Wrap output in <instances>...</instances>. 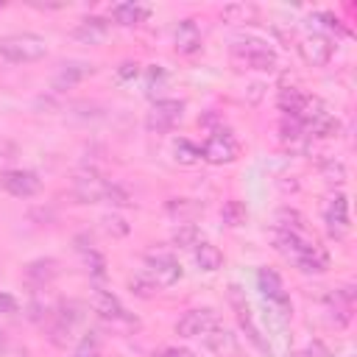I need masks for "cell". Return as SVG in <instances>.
Segmentation results:
<instances>
[{
	"label": "cell",
	"instance_id": "1",
	"mask_svg": "<svg viewBox=\"0 0 357 357\" xmlns=\"http://www.w3.org/2000/svg\"><path fill=\"white\" fill-rule=\"evenodd\" d=\"M47 56V42L39 33H8L0 36V59L11 64H31Z\"/></svg>",
	"mask_w": 357,
	"mask_h": 357
},
{
	"label": "cell",
	"instance_id": "2",
	"mask_svg": "<svg viewBox=\"0 0 357 357\" xmlns=\"http://www.w3.org/2000/svg\"><path fill=\"white\" fill-rule=\"evenodd\" d=\"M226 298H229V304H231V310H234V315H237V324H240V329L245 332V337H248V340H251L262 354H268V357H271V343L262 337L259 326L254 324V315H251V307H248L245 290H243L240 284H229V287H226Z\"/></svg>",
	"mask_w": 357,
	"mask_h": 357
},
{
	"label": "cell",
	"instance_id": "3",
	"mask_svg": "<svg viewBox=\"0 0 357 357\" xmlns=\"http://www.w3.org/2000/svg\"><path fill=\"white\" fill-rule=\"evenodd\" d=\"M240 156V142L229 128H218L209 134V139L201 148V159L209 165H229Z\"/></svg>",
	"mask_w": 357,
	"mask_h": 357
},
{
	"label": "cell",
	"instance_id": "4",
	"mask_svg": "<svg viewBox=\"0 0 357 357\" xmlns=\"http://www.w3.org/2000/svg\"><path fill=\"white\" fill-rule=\"evenodd\" d=\"M231 56L237 61H243L248 70H262V73H273L276 70V53L262 45V42H245V45H234L231 47Z\"/></svg>",
	"mask_w": 357,
	"mask_h": 357
},
{
	"label": "cell",
	"instance_id": "5",
	"mask_svg": "<svg viewBox=\"0 0 357 357\" xmlns=\"http://www.w3.org/2000/svg\"><path fill=\"white\" fill-rule=\"evenodd\" d=\"M215 326H220V318L215 310L201 307V310H190L176 321V335L178 337H201L206 332H212Z\"/></svg>",
	"mask_w": 357,
	"mask_h": 357
},
{
	"label": "cell",
	"instance_id": "6",
	"mask_svg": "<svg viewBox=\"0 0 357 357\" xmlns=\"http://www.w3.org/2000/svg\"><path fill=\"white\" fill-rule=\"evenodd\" d=\"M109 187L112 184L103 176H98L95 170L75 173V178H73V195L78 198V204H100V201H106Z\"/></svg>",
	"mask_w": 357,
	"mask_h": 357
},
{
	"label": "cell",
	"instance_id": "7",
	"mask_svg": "<svg viewBox=\"0 0 357 357\" xmlns=\"http://www.w3.org/2000/svg\"><path fill=\"white\" fill-rule=\"evenodd\" d=\"M324 223H326V231L335 237V240H343L351 229L349 223V201L343 192H335L332 198H326L324 204Z\"/></svg>",
	"mask_w": 357,
	"mask_h": 357
},
{
	"label": "cell",
	"instance_id": "8",
	"mask_svg": "<svg viewBox=\"0 0 357 357\" xmlns=\"http://www.w3.org/2000/svg\"><path fill=\"white\" fill-rule=\"evenodd\" d=\"M181 112H184L181 100H156L151 106V112L145 114V128L156 131V134H165L181 120Z\"/></svg>",
	"mask_w": 357,
	"mask_h": 357
},
{
	"label": "cell",
	"instance_id": "9",
	"mask_svg": "<svg viewBox=\"0 0 357 357\" xmlns=\"http://www.w3.org/2000/svg\"><path fill=\"white\" fill-rule=\"evenodd\" d=\"M296 47H298V56H301L310 67H324V64H329V59H332V53H335L332 39L324 36V33H307V36L298 39Z\"/></svg>",
	"mask_w": 357,
	"mask_h": 357
},
{
	"label": "cell",
	"instance_id": "10",
	"mask_svg": "<svg viewBox=\"0 0 357 357\" xmlns=\"http://www.w3.org/2000/svg\"><path fill=\"white\" fill-rule=\"evenodd\" d=\"M0 184L14 198H31V195H36L42 190V178L33 170H6Z\"/></svg>",
	"mask_w": 357,
	"mask_h": 357
},
{
	"label": "cell",
	"instance_id": "11",
	"mask_svg": "<svg viewBox=\"0 0 357 357\" xmlns=\"http://www.w3.org/2000/svg\"><path fill=\"white\" fill-rule=\"evenodd\" d=\"M148 271H151V282L156 287H170L181 279V265L170 257V254H151L148 257Z\"/></svg>",
	"mask_w": 357,
	"mask_h": 357
},
{
	"label": "cell",
	"instance_id": "12",
	"mask_svg": "<svg viewBox=\"0 0 357 357\" xmlns=\"http://www.w3.org/2000/svg\"><path fill=\"white\" fill-rule=\"evenodd\" d=\"M257 284H259L262 296H265L268 301L279 304V307L284 310V315H287V310H290V298H287V293H284V284H282L279 273H276L273 268H259V273H257Z\"/></svg>",
	"mask_w": 357,
	"mask_h": 357
},
{
	"label": "cell",
	"instance_id": "13",
	"mask_svg": "<svg viewBox=\"0 0 357 357\" xmlns=\"http://www.w3.org/2000/svg\"><path fill=\"white\" fill-rule=\"evenodd\" d=\"M92 310H95L100 318H106V321H128V324H137V321L126 312V307L117 301V296H112L109 290H95V293H92Z\"/></svg>",
	"mask_w": 357,
	"mask_h": 357
},
{
	"label": "cell",
	"instance_id": "14",
	"mask_svg": "<svg viewBox=\"0 0 357 357\" xmlns=\"http://www.w3.org/2000/svg\"><path fill=\"white\" fill-rule=\"evenodd\" d=\"M95 70H98V67L89 64V61H67V64H61L59 73L53 75V89H70V86H75L78 81L95 75Z\"/></svg>",
	"mask_w": 357,
	"mask_h": 357
},
{
	"label": "cell",
	"instance_id": "15",
	"mask_svg": "<svg viewBox=\"0 0 357 357\" xmlns=\"http://www.w3.org/2000/svg\"><path fill=\"white\" fill-rule=\"evenodd\" d=\"M298 271L304 273H321L329 268V254L318 245V243H304V248L298 251V257L293 259Z\"/></svg>",
	"mask_w": 357,
	"mask_h": 357
},
{
	"label": "cell",
	"instance_id": "16",
	"mask_svg": "<svg viewBox=\"0 0 357 357\" xmlns=\"http://www.w3.org/2000/svg\"><path fill=\"white\" fill-rule=\"evenodd\" d=\"M106 33H109V22L100 17H86L84 22H78L73 28V39H78L84 45H98L106 39Z\"/></svg>",
	"mask_w": 357,
	"mask_h": 357
},
{
	"label": "cell",
	"instance_id": "17",
	"mask_svg": "<svg viewBox=\"0 0 357 357\" xmlns=\"http://www.w3.org/2000/svg\"><path fill=\"white\" fill-rule=\"evenodd\" d=\"M204 346H206L209 351H215L218 357H234V354H237V340H234V335L226 332V329H220V326H215L212 332L204 335Z\"/></svg>",
	"mask_w": 357,
	"mask_h": 357
},
{
	"label": "cell",
	"instance_id": "18",
	"mask_svg": "<svg viewBox=\"0 0 357 357\" xmlns=\"http://www.w3.org/2000/svg\"><path fill=\"white\" fill-rule=\"evenodd\" d=\"M112 17L117 25H137V22H145L151 17V8L139 6V3H117L112 8Z\"/></svg>",
	"mask_w": 357,
	"mask_h": 357
},
{
	"label": "cell",
	"instance_id": "19",
	"mask_svg": "<svg viewBox=\"0 0 357 357\" xmlns=\"http://www.w3.org/2000/svg\"><path fill=\"white\" fill-rule=\"evenodd\" d=\"M176 50L178 53H195V50H201V33H198V25L192 20L178 22V28H176Z\"/></svg>",
	"mask_w": 357,
	"mask_h": 357
},
{
	"label": "cell",
	"instance_id": "20",
	"mask_svg": "<svg viewBox=\"0 0 357 357\" xmlns=\"http://www.w3.org/2000/svg\"><path fill=\"white\" fill-rule=\"evenodd\" d=\"M165 209H167L170 218L190 223V220H195V218L204 212V204H201V201H192V198H170V201L165 204Z\"/></svg>",
	"mask_w": 357,
	"mask_h": 357
},
{
	"label": "cell",
	"instance_id": "21",
	"mask_svg": "<svg viewBox=\"0 0 357 357\" xmlns=\"http://www.w3.org/2000/svg\"><path fill=\"white\" fill-rule=\"evenodd\" d=\"M59 273V262L56 259H33L25 265V279L33 284H45Z\"/></svg>",
	"mask_w": 357,
	"mask_h": 357
},
{
	"label": "cell",
	"instance_id": "22",
	"mask_svg": "<svg viewBox=\"0 0 357 357\" xmlns=\"http://www.w3.org/2000/svg\"><path fill=\"white\" fill-rule=\"evenodd\" d=\"M220 20L231 22V25L254 22L257 20V6H251V3H229V6L220 8Z\"/></svg>",
	"mask_w": 357,
	"mask_h": 357
},
{
	"label": "cell",
	"instance_id": "23",
	"mask_svg": "<svg viewBox=\"0 0 357 357\" xmlns=\"http://www.w3.org/2000/svg\"><path fill=\"white\" fill-rule=\"evenodd\" d=\"M276 226H279L282 231L301 234V231L307 229V218H304L298 209H293V206H282V209H276Z\"/></svg>",
	"mask_w": 357,
	"mask_h": 357
},
{
	"label": "cell",
	"instance_id": "24",
	"mask_svg": "<svg viewBox=\"0 0 357 357\" xmlns=\"http://www.w3.org/2000/svg\"><path fill=\"white\" fill-rule=\"evenodd\" d=\"M195 262H198L201 271H218V268L223 265V251H220L218 245L201 240V243L195 245Z\"/></svg>",
	"mask_w": 357,
	"mask_h": 357
},
{
	"label": "cell",
	"instance_id": "25",
	"mask_svg": "<svg viewBox=\"0 0 357 357\" xmlns=\"http://www.w3.org/2000/svg\"><path fill=\"white\" fill-rule=\"evenodd\" d=\"M220 218H223V223H226V226L237 229V226H245V220H248V209H245V204H243V201L231 198V201H226V204H223Z\"/></svg>",
	"mask_w": 357,
	"mask_h": 357
},
{
	"label": "cell",
	"instance_id": "26",
	"mask_svg": "<svg viewBox=\"0 0 357 357\" xmlns=\"http://www.w3.org/2000/svg\"><path fill=\"white\" fill-rule=\"evenodd\" d=\"M304 98H307V92L296 89V86H287V89H282V92H279L276 103H279V109H282V112H284L287 117H296V112L301 109Z\"/></svg>",
	"mask_w": 357,
	"mask_h": 357
},
{
	"label": "cell",
	"instance_id": "27",
	"mask_svg": "<svg viewBox=\"0 0 357 357\" xmlns=\"http://www.w3.org/2000/svg\"><path fill=\"white\" fill-rule=\"evenodd\" d=\"M173 153H176V162L178 165H195V162H201V148L195 142L184 139V137L173 142Z\"/></svg>",
	"mask_w": 357,
	"mask_h": 357
},
{
	"label": "cell",
	"instance_id": "28",
	"mask_svg": "<svg viewBox=\"0 0 357 357\" xmlns=\"http://www.w3.org/2000/svg\"><path fill=\"white\" fill-rule=\"evenodd\" d=\"M307 131L315 134V137H337L340 134V120H335L332 114H321L318 120H312L307 126Z\"/></svg>",
	"mask_w": 357,
	"mask_h": 357
},
{
	"label": "cell",
	"instance_id": "29",
	"mask_svg": "<svg viewBox=\"0 0 357 357\" xmlns=\"http://www.w3.org/2000/svg\"><path fill=\"white\" fill-rule=\"evenodd\" d=\"M173 243H176L178 248H195V245L201 243V231H198V226H195V223H184V226H178V229L173 231Z\"/></svg>",
	"mask_w": 357,
	"mask_h": 357
},
{
	"label": "cell",
	"instance_id": "30",
	"mask_svg": "<svg viewBox=\"0 0 357 357\" xmlns=\"http://www.w3.org/2000/svg\"><path fill=\"white\" fill-rule=\"evenodd\" d=\"M73 357H100V335L98 332H86L81 337V343L75 346Z\"/></svg>",
	"mask_w": 357,
	"mask_h": 357
},
{
	"label": "cell",
	"instance_id": "31",
	"mask_svg": "<svg viewBox=\"0 0 357 357\" xmlns=\"http://www.w3.org/2000/svg\"><path fill=\"white\" fill-rule=\"evenodd\" d=\"M321 176L329 184H343L346 181V165L337 159H326V162H321Z\"/></svg>",
	"mask_w": 357,
	"mask_h": 357
},
{
	"label": "cell",
	"instance_id": "32",
	"mask_svg": "<svg viewBox=\"0 0 357 357\" xmlns=\"http://www.w3.org/2000/svg\"><path fill=\"white\" fill-rule=\"evenodd\" d=\"M128 287H131V293H134V296H139V298H151V296H156V293H159V287H156L148 276H134V279L128 282Z\"/></svg>",
	"mask_w": 357,
	"mask_h": 357
},
{
	"label": "cell",
	"instance_id": "33",
	"mask_svg": "<svg viewBox=\"0 0 357 357\" xmlns=\"http://www.w3.org/2000/svg\"><path fill=\"white\" fill-rule=\"evenodd\" d=\"M100 223H103V229H106L109 234H114V237H123V234H128V223H126L123 218H117V215H106Z\"/></svg>",
	"mask_w": 357,
	"mask_h": 357
},
{
	"label": "cell",
	"instance_id": "34",
	"mask_svg": "<svg viewBox=\"0 0 357 357\" xmlns=\"http://www.w3.org/2000/svg\"><path fill=\"white\" fill-rule=\"evenodd\" d=\"M86 265H89V271H92L95 276H103V273H106V262H103V257H100L98 251H92V248H89V254H86Z\"/></svg>",
	"mask_w": 357,
	"mask_h": 357
},
{
	"label": "cell",
	"instance_id": "35",
	"mask_svg": "<svg viewBox=\"0 0 357 357\" xmlns=\"http://www.w3.org/2000/svg\"><path fill=\"white\" fill-rule=\"evenodd\" d=\"M139 75V64L137 61H123L120 67H117V78H123V81H131V78H137Z\"/></svg>",
	"mask_w": 357,
	"mask_h": 357
},
{
	"label": "cell",
	"instance_id": "36",
	"mask_svg": "<svg viewBox=\"0 0 357 357\" xmlns=\"http://www.w3.org/2000/svg\"><path fill=\"white\" fill-rule=\"evenodd\" d=\"M17 307H20V304H17V298L0 290V312H17Z\"/></svg>",
	"mask_w": 357,
	"mask_h": 357
},
{
	"label": "cell",
	"instance_id": "37",
	"mask_svg": "<svg viewBox=\"0 0 357 357\" xmlns=\"http://www.w3.org/2000/svg\"><path fill=\"white\" fill-rule=\"evenodd\" d=\"M162 78H165V70L159 64H151L148 67V89H153V84H159Z\"/></svg>",
	"mask_w": 357,
	"mask_h": 357
},
{
	"label": "cell",
	"instance_id": "38",
	"mask_svg": "<svg viewBox=\"0 0 357 357\" xmlns=\"http://www.w3.org/2000/svg\"><path fill=\"white\" fill-rule=\"evenodd\" d=\"M159 357H192V354H190L187 349H176V346H173V349H165Z\"/></svg>",
	"mask_w": 357,
	"mask_h": 357
},
{
	"label": "cell",
	"instance_id": "39",
	"mask_svg": "<svg viewBox=\"0 0 357 357\" xmlns=\"http://www.w3.org/2000/svg\"><path fill=\"white\" fill-rule=\"evenodd\" d=\"M293 357H310V354H293Z\"/></svg>",
	"mask_w": 357,
	"mask_h": 357
}]
</instances>
